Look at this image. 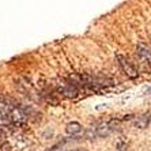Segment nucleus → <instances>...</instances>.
Listing matches in <instances>:
<instances>
[{
  "label": "nucleus",
  "mask_w": 151,
  "mask_h": 151,
  "mask_svg": "<svg viewBox=\"0 0 151 151\" xmlns=\"http://www.w3.org/2000/svg\"><path fill=\"white\" fill-rule=\"evenodd\" d=\"M57 88H59V91L61 93V94L68 97V98H76L78 94H79V90H81L71 79H68V81H61L60 83H57Z\"/></svg>",
  "instance_id": "nucleus-1"
},
{
  "label": "nucleus",
  "mask_w": 151,
  "mask_h": 151,
  "mask_svg": "<svg viewBox=\"0 0 151 151\" xmlns=\"http://www.w3.org/2000/svg\"><path fill=\"white\" fill-rule=\"evenodd\" d=\"M116 59H117V61H119V65L121 67L123 72L127 75V76L131 78V79H135V78H137L136 68H135L134 65L131 64V61L127 59L125 56H123V55H116Z\"/></svg>",
  "instance_id": "nucleus-2"
},
{
  "label": "nucleus",
  "mask_w": 151,
  "mask_h": 151,
  "mask_svg": "<svg viewBox=\"0 0 151 151\" xmlns=\"http://www.w3.org/2000/svg\"><path fill=\"white\" fill-rule=\"evenodd\" d=\"M10 113H11V121L15 125H23L26 121V113L15 105H10Z\"/></svg>",
  "instance_id": "nucleus-3"
},
{
  "label": "nucleus",
  "mask_w": 151,
  "mask_h": 151,
  "mask_svg": "<svg viewBox=\"0 0 151 151\" xmlns=\"http://www.w3.org/2000/svg\"><path fill=\"white\" fill-rule=\"evenodd\" d=\"M12 124L11 121V113H10V105L0 99V125L8 127Z\"/></svg>",
  "instance_id": "nucleus-4"
},
{
  "label": "nucleus",
  "mask_w": 151,
  "mask_h": 151,
  "mask_svg": "<svg viewBox=\"0 0 151 151\" xmlns=\"http://www.w3.org/2000/svg\"><path fill=\"white\" fill-rule=\"evenodd\" d=\"M136 52L142 59V61H144L148 67H151V46L146 45V44H137Z\"/></svg>",
  "instance_id": "nucleus-5"
},
{
  "label": "nucleus",
  "mask_w": 151,
  "mask_h": 151,
  "mask_svg": "<svg viewBox=\"0 0 151 151\" xmlns=\"http://www.w3.org/2000/svg\"><path fill=\"white\" fill-rule=\"evenodd\" d=\"M151 123V114H143V116H139L134 123L135 128H139V129H144L147 128Z\"/></svg>",
  "instance_id": "nucleus-6"
},
{
  "label": "nucleus",
  "mask_w": 151,
  "mask_h": 151,
  "mask_svg": "<svg viewBox=\"0 0 151 151\" xmlns=\"http://www.w3.org/2000/svg\"><path fill=\"white\" fill-rule=\"evenodd\" d=\"M65 131H67L68 135H78L82 131V125L79 123H76V121H72V123H70L67 125Z\"/></svg>",
  "instance_id": "nucleus-7"
},
{
  "label": "nucleus",
  "mask_w": 151,
  "mask_h": 151,
  "mask_svg": "<svg viewBox=\"0 0 151 151\" xmlns=\"http://www.w3.org/2000/svg\"><path fill=\"white\" fill-rule=\"evenodd\" d=\"M127 147H128V142L124 139V136H120L119 142H117V148H119L120 151H124Z\"/></svg>",
  "instance_id": "nucleus-8"
},
{
  "label": "nucleus",
  "mask_w": 151,
  "mask_h": 151,
  "mask_svg": "<svg viewBox=\"0 0 151 151\" xmlns=\"http://www.w3.org/2000/svg\"><path fill=\"white\" fill-rule=\"evenodd\" d=\"M1 151H10V144H6V143H4L3 146H1Z\"/></svg>",
  "instance_id": "nucleus-9"
}]
</instances>
